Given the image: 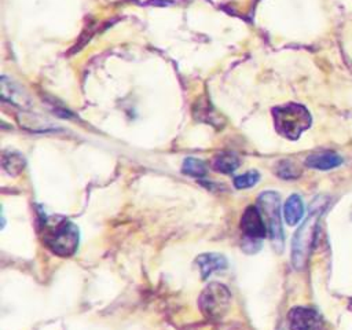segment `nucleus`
Instances as JSON below:
<instances>
[{
	"instance_id": "obj_1",
	"label": "nucleus",
	"mask_w": 352,
	"mask_h": 330,
	"mask_svg": "<svg viewBox=\"0 0 352 330\" xmlns=\"http://www.w3.org/2000/svg\"><path fill=\"white\" fill-rule=\"evenodd\" d=\"M38 232L43 243L55 254L70 256L78 248V228L66 217L44 216L40 220Z\"/></svg>"
},
{
	"instance_id": "obj_2",
	"label": "nucleus",
	"mask_w": 352,
	"mask_h": 330,
	"mask_svg": "<svg viewBox=\"0 0 352 330\" xmlns=\"http://www.w3.org/2000/svg\"><path fill=\"white\" fill-rule=\"evenodd\" d=\"M274 125L279 135L296 140L298 136L311 126V114L309 111L297 103H287L278 106L272 110Z\"/></svg>"
},
{
	"instance_id": "obj_3",
	"label": "nucleus",
	"mask_w": 352,
	"mask_h": 330,
	"mask_svg": "<svg viewBox=\"0 0 352 330\" xmlns=\"http://www.w3.org/2000/svg\"><path fill=\"white\" fill-rule=\"evenodd\" d=\"M324 206L322 204H312L309 214L304 220V223L300 226V228L296 231L293 241H292V263L294 268L301 270L307 258L309 256L312 242L315 238V231L318 226V220L323 212Z\"/></svg>"
},
{
	"instance_id": "obj_4",
	"label": "nucleus",
	"mask_w": 352,
	"mask_h": 330,
	"mask_svg": "<svg viewBox=\"0 0 352 330\" xmlns=\"http://www.w3.org/2000/svg\"><path fill=\"white\" fill-rule=\"evenodd\" d=\"M257 208L267 224L268 235L278 252L283 248V228L280 220V198L275 191H264L257 198Z\"/></svg>"
},
{
	"instance_id": "obj_5",
	"label": "nucleus",
	"mask_w": 352,
	"mask_h": 330,
	"mask_svg": "<svg viewBox=\"0 0 352 330\" xmlns=\"http://www.w3.org/2000/svg\"><path fill=\"white\" fill-rule=\"evenodd\" d=\"M231 302L230 290L221 283H210L199 296V309L208 319H220L228 311Z\"/></svg>"
},
{
	"instance_id": "obj_6",
	"label": "nucleus",
	"mask_w": 352,
	"mask_h": 330,
	"mask_svg": "<svg viewBox=\"0 0 352 330\" xmlns=\"http://www.w3.org/2000/svg\"><path fill=\"white\" fill-rule=\"evenodd\" d=\"M290 330H323V320L318 311L307 307H294L289 315Z\"/></svg>"
},
{
	"instance_id": "obj_7",
	"label": "nucleus",
	"mask_w": 352,
	"mask_h": 330,
	"mask_svg": "<svg viewBox=\"0 0 352 330\" xmlns=\"http://www.w3.org/2000/svg\"><path fill=\"white\" fill-rule=\"evenodd\" d=\"M241 230L250 239H261L268 234L267 224L257 206H248L241 217Z\"/></svg>"
},
{
	"instance_id": "obj_8",
	"label": "nucleus",
	"mask_w": 352,
	"mask_h": 330,
	"mask_svg": "<svg viewBox=\"0 0 352 330\" xmlns=\"http://www.w3.org/2000/svg\"><path fill=\"white\" fill-rule=\"evenodd\" d=\"M197 264L202 278L206 279L213 272L224 270L227 267V258L219 253H204L197 257Z\"/></svg>"
},
{
	"instance_id": "obj_9",
	"label": "nucleus",
	"mask_w": 352,
	"mask_h": 330,
	"mask_svg": "<svg viewBox=\"0 0 352 330\" xmlns=\"http://www.w3.org/2000/svg\"><path fill=\"white\" fill-rule=\"evenodd\" d=\"M342 162V158L331 151H322V153H315L311 154L307 160L305 164L309 168H315V169H320V170H327L331 168L338 166Z\"/></svg>"
},
{
	"instance_id": "obj_10",
	"label": "nucleus",
	"mask_w": 352,
	"mask_h": 330,
	"mask_svg": "<svg viewBox=\"0 0 352 330\" xmlns=\"http://www.w3.org/2000/svg\"><path fill=\"white\" fill-rule=\"evenodd\" d=\"M283 214H285V220L287 224L294 226L297 224L304 214V205L302 201L300 198V195L293 194L287 198L285 208H283Z\"/></svg>"
},
{
	"instance_id": "obj_11",
	"label": "nucleus",
	"mask_w": 352,
	"mask_h": 330,
	"mask_svg": "<svg viewBox=\"0 0 352 330\" xmlns=\"http://www.w3.org/2000/svg\"><path fill=\"white\" fill-rule=\"evenodd\" d=\"M212 166L220 173H232L239 166V160L232 153H220L213 158Z\"/></svg>"
},
{
	"instance_id": "obj_12",
	"label": "nucleus",
	"mask_w": 352,
	"mask_h": 330,
	"mask_svg": "<svg viewBox=\"0 0 352 330\" xmlns=\"http://www.w3.org/2000/svg\"><path fill=\"white\" fill-rule=\"evenodd\" d=\"M3 168L10 175H18L25 168V160L19 153H6L3 155Z\"/></svg>"
},
{
	"instance_id": "obj_13",
	"label": "nucleus",
	"mask_w": 352,
	"mask_h": 330,
	"mask_svg": "<svg viewBox=\"0 0 352 330\" xmlns=\"http://www.w3.org/2000/svg\"><path fill=\"white\" fill-rule=\"evenodd\" d=\"M1 91H10V94H3V98L12 102V103H18L21 106H23L28 99H25V95L22 92V89H19L18 87H15L11 81H7L6 77L1 78Z\"/></svg>"
},
{
	"instance_id": "obj_14",
	"label": "nucleus",
	"mask_w": 352,
	"mask_h": 330,
	"mask_svg": "<svg viewBox=\"0 0 352 330\" xmlns=\"http://www.w3.org/2000/svg\"><path fill=\"white\" fill-rule=\"evenodd\" d=\"M182 172L184 175L192 176V177H202L206 173V165L197 158H186L183 161V166H182Z\"/></svg>"
},
{
	"instance_id": "obj_15",
	"label": "nucleus",
	"mask_w": 352,
	"mask_h": 330,
	"mask_svg": "<svg viewBox=\"0 0 352 330\" xmlns=\"http://www.w3.org/2000/svg\"><path fill=\"white\" fill-rule=\"evenodd\" d=\"M260 179V175L256 172V170H250V172H246L243 175H239V176H235L234 177V186L236 188H249L252 186H254Z\"/></svg>"
},
{
	"instance_id": "obj_16",
	"label": "nucleus",
	"mask_w": 352,
	"mask_h": 330,
	"mask_svg": "<svg viewBox=\"0 0 352 330\" xmlns=\"http://www.w3.org/2000/svg\"><path fill=\"white\" fill-rule=\"evenodd\" d=\"M276 175L282 179H296L300 175V170L297 169V166L290 162V161H282L279 162L278 168H276Z\"/></svg>"
}]
</instances>
